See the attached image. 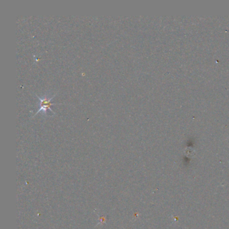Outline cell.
<instances>
[{
  "mask_svg": "<svg viewBox=\"0 0 229 229\" xmlns=\"http://www.w3.org/2000/svg\"><path fill=\"white\" fill-rule=\"evenodd\" d=\"M57 93H55V94H53L52 95H50L49 94H45L43 95V96H40V95L35 94L36 97L38 99H39L40 103L39 104V109L36 111V112L32 116V117H34L35 115H36L37 114L41 112V111H43V115H46V113H47V110H49L52 112L53 114H55V112L53 111L52 109L50 108L51 105H58V104H53L51 102V100L54 98V97L56 96Z\"/></svg>",
  "mask_w": 229,
  "mask_h": 229,
  "instance_id": "obj_1",
  "label": "cell"
}]
</instances>
